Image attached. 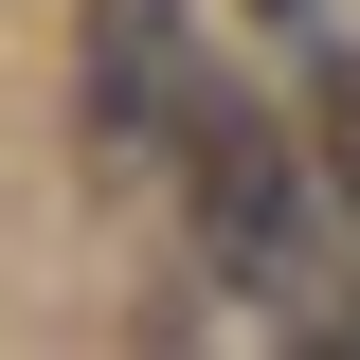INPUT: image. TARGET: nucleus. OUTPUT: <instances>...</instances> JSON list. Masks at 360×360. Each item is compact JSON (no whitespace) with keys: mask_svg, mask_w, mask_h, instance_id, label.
<instances>
[{"mask_svg":"<svg viewBox=\"0 0 360 360\" xmlns=\"http://www.w3.org/2000/svg\"><path fill=\"white\" fill-rule=\"evenodd\" d=\"M180 198H198V252L252 288L270 324H342L324 307V217H307V144L270 127V108H234V90H198V127H180Z\"/></svg>","mask_w":360,"mask_h":360,"instance_id":"1","label":"nucleus"},{"mask_svg":"<svg viewBox=\"0 0 360 360\" xmlns=\"http://www.w3.org/2000/svg\"><path fill=\"white\" fill-rule=\"evenodd\" d=\"M72 127H90V162H180V127H198V0H90L72 18Z\"/></svg>","mask_w":360,"mask_h":360,"instance_id":"2","label":"nucleus"},{"mask_svg":"<svg viewBox=\"0 0 360 360\" xmlns=\"http://www.w3.org/2000/svg\"><path fill=\"white\" fill-rule=\"evenodd\" d=\"M252 18H307V0H252Z\"/></svg>","mask_w":360,"mask_h":360,"instance_id":"3","label":"nucleus"}]
</instances>
